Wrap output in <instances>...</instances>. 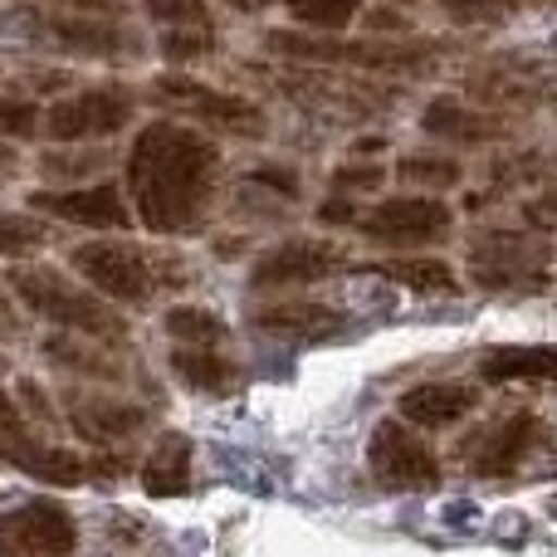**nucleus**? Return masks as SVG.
<instances>
[{
    "instance_id": "1a4fd4ad",
    "label": "nucleus",
    "mask_w": 557,
    "mask_h": 557,
    "mask_svg": "<svg viewBox=\"0 0 557 557\" xmlns=\"http://www.w3.org/2000/svg\"><path fill=\"white\" fill-rule=\"evenodd\" d=\"M264 45L288 59L352 64V69H416L435 49V45H372V39H313V35H294V29H274Z\"/></svg>"
},
{
    "instance_id": "f8f14e48",
    "label": "nucleus",
    "mask_w": 557,
    "mask_h": 557,
    "mask_svg": "<svg viewBox=\"0 0 557 557\" xmlns=\"http://www.w3.org/2000/svg\"><path fill=\"white\" fill-rule=\"evenodd\" d=\"M470 274L484 288H543V250L509 231L480 235L470 250Z\"/></svg>"
},
{
    "instance_id": "c9c22d12",
    "label": "nucleus",
    "mask_w": 557,
    "mask_h": 557,
    "mask_svg": "<svg viewBox=\"0 0 557 557\" xmlns=\"http://www.w3.org/2000/svg\"><path fill=\"white\" fill-rule=\"evenodd\" d=\"M318 221L323 225H357V211H352V201H347V191L318 206Z\"/></svg>"
},
{
    "instance_id": "6e6552de",
    "label": "nucleus",
    "mask_w": 557,
    "mask_h": 557,
    "mask_svg": "<svg viewBox=\"0 0 557 557\" xmlns=\"http://www.w3.org/2000/svg\"><path fill=\"white\" fill-rule=\"evenodd\" d=\"M0 465H15L29 480L59 484V490H74V484L88 480V460H78L74 450H59V445L39 441L5 392H0Z\"/></svg>"
},
{
    "instance_id": "393cba45",
    "label": "nucleus",
    "mask_w": 557,
    "mask_h": 557,
    "mask_svg": "<svg viewBox=\"0 0 557 557\" xmlns=\"http://www.w3.org/2000/svg\"><path fill=\"white\" fill-rule=\"evenodd\" d=\"M166 337H176V343H191V347H221L225 343V323L221 313H211V308H172V313L162 318Z\"/></svg>"
},
{
    "instance_id": "9d476101",
    "label": "nucleus",
    "mask_w": 557,
    "mask_h": 557,
    "mask_svg": "<svg viewBox=\"0 0 557 557\" xmlns=\"http://www.w3.org/2000/svg\"><path fill=\"white\" fill-rule=\"evenodd\" d=\"M78 548L74 513L54 499H29L0 513V557H64Z\"/></svg>"
},
{
    "instance_id": "bb28decb",
    "label": "nucleus",
    "mask_w": 557,
    "mask_h": 557,
    "mask_svg": "<svg viewBox=\"0 0 557 557\" xmlns=\"http://www.w3.org/2000/svg\"><path fill=\"white\" fill-rule=\"evenodd\" d=\"M284 10L298 20V25L333 35V29H347V25H352L357 10H362V0H284Z\"/></svg>"
},
{
    "instance_id": "f3484780",
    "label": "nucleus",
    "mask_w": 557,
    "mask_h": 557,
    "mask_svg": "<svg viewBox=\"0 0 557 557\" xmlns=\"http://www.w3.org/2000/svg\"><path fill=\"white\" fill-rule=\"evenodd\" d=\"M474 411V392L460 382H421L401 392V416L421 431H445V425L465 421Z\"/></svg>"
},
{
    "instance_id": "ea45409f",
    "label": "nucleus",
    "mask_w": 557,
    "mask_h": 557,
    "mask_svg": "<svg viewBox=\"0 0 557 557\" xmlns=\"http://www.w3.org/2000/svg\"><path fill=\"white\" fill-rule=\"evenodd\" d=\"M20 396H25V406H29V416H39V421H49V401H45V392H39L35 382H20Z\"/></svg>"
},
{
    "instance_id": "4be33fe9",
    "label": "nucleus",
    "mask_w": 557,
    "mask_h": 557,
    "mask_svg": "<svg viewBox=\"0 0 557 557\" xmlns=\"http://www.w3.org/2000/svg\"><path fill=\"white\" fill-rule=\"evenodd\" d=\"M421 127L431 137H445V143H460V147H484L499 137V123L490 113H474V108L455 103V98H435L421 113Z\"/></svg>"
},
{
    "instance_id": "7ed1b4c3",
    "label": "nucleus",
    "mask_w": 557,
    "mask_h": 557,
    "mask_svg": "<svg viewBox=\"0 0 557 557\" xmlns=\"http://www.w3.org/2000/svg\"><path fill=\"white\" fill-rule=\"evenodd\" d=\"M69 264H74V270L84 274V284H94L103 298H113V304H133V308L152 304L157 288H176L172 278H186L182 264L157 260V255L137 250V245H123V240L74 245Z\"/></svg>"
},
{
    "instance_id": "4468645a",
    "label": "nucleus",
    "mask_w": 557,
    "mask_h": 557,
    "mask_svg": "<svg viewBox=\"0 0 557 557\" xmlns=\"http://www.w3.org/2000/svg\"><path fill=\"white\" fill-rule=\"evenodd\" d=\"M347 260L337 245L327 240H288V245H274L260 264L250 270V284L255 288H288V284H318L327 274H343Z\"/></svg>"
},
{
    "instance_id": "423d86ee",
    "label": "nucleus",
    "mask_w": 557,
    "mask_h": 557,
    "mask_svg": "<svg viewBox=\"0 0 557 557\" xmlns=\"http://www.w3.org/2000/svg\"><path fill=\"white\" fill-rule=\"evenodd\" d=\"M137 113V98L133 88L123 84H98L84 88V94L64 98V103H49L45 108V133L54 143L74 147V143H94V137H113L133 123Z\"/></svg>"
},
{
    "instance_id": "c85d7f7f",
    "label": "nucleus",
    "mask_w": 557,
    "mask_h": 557,
    "mask_svg": "<svg viewBox=\"0 0 557 557\" xmlns=\"http://www.w3.org/2000/svg\"><path fill=\"white\" fill-rule=\"evenodd\" d=\"M0 133L15 137V143H25V137H35V133H45V108H39L29 94L0 98Z\"/></svg>"
},
{
    "instance_id": "cd10ccee",
    "label": "nucleus",
    "mask_w": 557,
    "mask_h": 557,
    "mask_svg": "<svg viewBox=\"0 0 557 557\" xmlns=\"http://www.w3.org/2000/svg\"><path fill=\"white\" fill-rule=\"evenodd\" d=\"M143 10L162 29H211V5L206 0H143Z\"/></svg>"
},
{
    "instance_id": "b1692460",
    "label": "nucleus",
    "mask_w": 557,
    "mask_h": 557,
    "mask_svg": "<svg viewBox=\"0 0 557 557\" xmlns=\"http://www.w3.org/2000/svg\"><path fill=\"white\" fill-rule=\"evenodd\" d=\"M88 343H94V337H84V333H74V337H49L45 352L54 357V362L74 367V372H84V376H98V382H117V376H123V367H113V357H103L98 347H88Z\"/></svg>"
},
{
    "instance_id": "473e14b6",
    "label": "nucleus",
    "mask_w": 557,
    "mask_h": 557,
    "mask_svg": "<svg viewBox=\"0 0 557 557\" xmlns=\"http://www.w3.org/2000/svg\"><path fill=\"white\" fill-rule=\"evenodd\" d=\"M103 166V152H45L39 157V172L45 176H84V172H98Z\"/></svg>"
},
{
    "instance_id": "f03ea898",
    "label": "nucleus",
    "mask_w": 557,
    "mask_h": 557,
    "mask_svg": "<svg viewBox=\"0 0 557 557\" xmlns=\"http://www.w3.org/2000/svg\"><path fill=\"white\" fill-rule=\"evenodd\" d=\"M5 284L29 313H39L45 323L64 327V333H84L94 343H123L127 337V323L117 318V308L98 288H78L64 274L35 270V264H15Z\"/></svg>"
},
{
    "instance_id": "58836bf2",
    "label": "nucleus",
    "mask_w": 557,
    "mask_h": 557,
    "mask_svg": "<svg viewBox=\"0 0 557 557\" xmlns=\"http://www.w3.org/2000/svg\"><path fill=\"white\" fill-rule=\"evenodd\" d=\"M255 182H264V186H274V191H284V196H298V182L288 172H274V166H260L255 172Z\"/></svg>"
},
{
    "instance_id": "c756f323",
    "label": "nucleus",
    "mask_w": 557,
    "mask_h": 557,
    "mask_svg": "<svg viewBox=\"0 0 557 557\" xmlns=\"http://www.w3.org/2000/svg\"><path fill=\"white\" fill-rule=\"evenodd\" d=\"M441 10L460 25H499L519 10V0H441Z\"/></svg>"
},
{
    "instance_id": "39448f33",
    "label": "nucleus",
    "mask_w": 557,
    "mask_h": 557,
    "mask_svg": "<svg viewBox=\"0 0 557 557\" xmlns=\"http://www.w3.org/2000/svg\"><path fill=\"white\" fill-rule=\"evenodd\" d=\"M367 470L386 494H431L441 490V455L401 421H376L367 441Z\"/></svg>"
},
{
    "instance_id": "72a5a7b5",
    "label": "nucleus",
    "mask_w": 557,
    "mask_h": 557,
    "mask_svg": "<svg viewBox=\"0 0 557 557\" xmlns=\"http://www.w3.org/2000/svg\"><path fill=\"white\" fill-rule=\"evenodd\" d=\"M382 166H337L333 172V191H376V186H382Z\"/></svg>"
},
{
    "instance_id": "2f4dec72",
    "label": "nucleus",
    "mask_w": 557,
    "mask_h": 557,
    "mask_svg": "<svg viewBox=\"0 0 557 557\" xmlns=\"http://www.w3.org/2000/svg\"><path fill=\"white\" fill-rule=\"evenodd\" d=\"M401 182H411V186H455L460 182V166H455L450 157H406Z\"/></svg>"
},
{
    "instance_id": "a211bd4d",
    "label": "nucleus",
    "mask_w": 557,
    "mask_h": 557,
    "mask_svg": "<svg viewBox=\"0 0 557 557\" xmlns=\"http://www.w3.org/2000/svg\"><path fill=\"white\" fill-rule=\"evenodd\" d=\"M484 382H557V343H504L480 362Z\"/></svg>"
},
{
    "instance_id": "a19ab883",
    "label": "nucleus",
    "mask_w": 557,
    "mask_h": 557,
    "mask_svg": "<svg viewBox=\"0 0 557 557\" xmlns=\"http://www.w3.org/2000/svg\"><path fill=\"white\" fill-rule=\"evenodd\" d=\"M49 5H69V10H103V15H113L117 0H49Z\"/></svg>"
},
{
    "instance_id": "a878e982",
    "label": "nucleus",
    "mask_w": 557,
    "mask_h": 557,
    "mask_svg": "<svg viewBox=\"0 0 557 557\" xmlns=\"http://www.w3.org/2000/svg\"><path fill=\"white\" fill-rule=\"evenodd\" d=\"M45 245H49L45 221L20 211H0V260H25V255H39Z\"/></svg>"
},
{
    "instance_id": "20e7f679",
    "label": "nucleus",
    "mask_w": 557,
    "mask_h": 557,
    "mask_svg": "<svg viewBox=\"0 0 557 557\" xmlns=\"http://www.w3.org/2000/svg\"><path fill=\"white\" fill-rule=\"evenodd\" d=\"M20 35L29 45L49 49V54H69V59H137L143 54V39L133 25L103 15V10H25L20 20Z\"/></svg>"
},
{
    "instance_id": "412c9836",
    "label": "nucleus",
    "mask_w": 557,
    "mask_h": 557,
    "mask_svg": "<svg viewBox=\"0 0 557 557\" xmlns=\"http://www.w3.org/2000/svg\"><path fill=\"white\" fill-rule=\"evenodd\" d=\"M143 490L152 499H182L191 490V441L182 431H166L143 460Z\"/></svg>"
},
{
    "instance_id": "2eb2a0df",
    "label": "nucleus",
    "mask_w": 557,
    "mask_h": 557,
    "mask_svg": "<svg viewBox=\"0 0 557 557\" xmlns=\"http://www.w3.org/2000/svg\"><path fill=\"white\" fill-rule=\"evenodd\" d=\"M539 441H543V421H539V416L513 411V416H504L490 435H480V441H474L470 470L480 474V480H509V474H519L523 460L539 450Z\"/></svg>"
},
{
    "instance_id": "5701e85b",
    "label": "nucleus",
    "mask_w": 557,
    "mask_h": 557,
    "mask_svg": "<svg viewBox=\"0 0 557 557\" xmlns=\"http://www.w3.org/2000/svg\"><path fill=\"white\" fill-rule=\"evenodd\" d=\"M372 274L392 278V284L411 288V294H455V288H460V274H455L445 260H431V255H411V260L372 264Z\"/></svg>"
},
{
    "instance_id": "4c0bfd02",
    "label": "nucleus",
    "mask_w": 557,
    "mask_h": 557,
    "mask_svg": "<svg viewBox=\"0 0 557 557\" xmlns=\"http://www.w3.org/2000/svg\"><path fill=\"white\" fill-rule=\"evenodd\" d=\"M20 172V152H15V137L0 133V186L10 182V176Z\"/></svg>"
},
{
    "instance_id": "f257e3e1",
    "label": "nucleus",
    "mask_w": 557,
    "mask_h": 557,
    "mask_svg": "<svg viewBox=\"0 0 557 557\" xmlns=\"http://www.w3.org/2000/svg\"><path fill=\"white\" fill-rule=\"evenodd\" d=\"M221 182V147L182 123H152L127 152V196L152 235L201 231Z\"/></svg>"
},
{
    "instance_id": "6ab92c4d",
    "label": "nucleus",
    "mask_w": 557,
    "mask_h": 557,
    "mask_svg": "<svg viewBox=\"0 0 557 557\" xmlns=\"http://www.w3.org/2000/svg\"><path fill=\"white\" fill-rule=\"evenodd\" d=\"M260 333H274V337H298V343H318V337H333L337 327L347 323L337 308L327 304H270V308H255L250 318Z\"/></svg>"
},
{
    "instance_id": "f704fd0d",
    "label": "nucleus",
    "mask_w": 557,
    "mask_h": 557,
    "mask_svg": "<svg viewBox=\"0 0 557 557\" xmlns=\"http://www.w3.org/2000/svg\"><path fill=\"white\" fill-rule=\"evenodd\" d=\"M123 474H133V460H123V455H94L88 460V480L98 484H117Z\"/></svg>"
},
{
    "instance_id": "9b49d317",
    "label": "nucleus",
    "mask_w": 557,
    "mask_h": 557,
    "mask_svg": "<svg viewBox=\"0 0 557 557\" xmlns=\"http://www.w3.org/2000/svg\"><path fill=\"white\" fill-rule=\"evenodd\" d=\"M450 206L435 201V196H392L382 201L372 215L357 221V231L372 245H392V250H406V245H435L450 235Z\"/></svg>"
},
{
    "instance_id": "ddd939ff",
    "label": "nucleus",
    "mask_w": 557,
    "mask_h": 557,
    "mask_svg": "<svg viewBox=\"0 0 557 557\" xmlns=\"http://www.w3.org/2000/svg\"><path fill=\"white\" fill-rule=\"evenodd\" d=\"M69 416V431L78 441H88L94 450H108L117 441H133L137 431L147 425V411L133 401H117V396H98V392H74L64 401Z\"/></svg>"
},
{
    "instance_id": "e433bc0d",
    "label": "nucleus",
    "mask_w": 557,
    "mask_h": 557,
    "mask_svg": "<svg viewBox=\"0 0 557 557\" xmlns=\"http://www.w3.org/2000/svg\"><path fill=\"white\" fill-rule=\"evenodd\" d=\"M15 294H5L0 288V343H10V337H20V318H15V304H10Z\"/></svg>"
},
{
    "instance_id": "0eeeda50",
    "label": "nucleus",
    "mask_w": 557,
    "mask_h": 557,
    "mask_svg": "<svg viewBox=\"0 0 557 557\" xmlns=\"http://www.w3.org/2000/svg\"><path fill=\"white\" fill-rule=\"evenodd\" d=\"M157 103L182 108L186 117H196L201 127H215V133H235V137H260L264 133V108L250 103L240 94H225V88L196 84L186 74H162L152 84Z\"/></svg>"
},
{
    "instance_id": "dca6fc26",
    "label": "nucleus",
    "mask_w": 557,
    "mask_h": 557,
    "mask_svg": "<svg viewBox=\"0 0 557 557\" xmlns=\"http://www.w3.org/2000/svg\"><path fill=\"white\" fill-rule=\"evenodd\" d=\"M29 206L54 221L69 225H94V231H123L133 225V211L123 206V191L117 186H78V191H35Z\"/></svg>"
},
{
    "instance_id": "aec40b11",
    "label": "nucleus",
    "mask_w": 557,
    "mask_h": 557,
    "mask_svg": "<svg viewBox=\"0 0 557 557\" xmlns=\"http://www.w3.org/2000/svg\"><path fill=\"white\" fill-rule=\"evenodd\" d=\"M172 372L182 376L191 392H201V396H231V392H240L245 386V372H240V362H231L225 352H215V347H191V343H182L172 357Z\"/></svg>"
},
{
    "instance_id": "7c9ffc66",
    "label": "nucleus",
    "mask_w": 557,
    "mask_h": 557,
    "mask_svg": "<svg viewBox=\"0 0 557 557\" xmlns=\"http://www.w3.org/2000/svg\"><path fill=\"white\" fill-rule=\"evenodd\" d=\"M215 49V25L211 29H166L162 35V54L172 64H191V59H206Z\"/></svg>"
}]
</instances>
